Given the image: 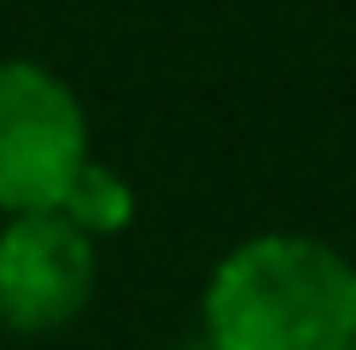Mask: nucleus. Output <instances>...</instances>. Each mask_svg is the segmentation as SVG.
<instances>
[{"label": "nucleus", "instance_id": "f03ea898", "mask_svg": "<svg viewBox=\"0 0 356 350\" xmlns=\"http://www.w3.org/2000/svg\"><path fill=\"white\" fill-rule=\"evenodd\" d=\"M88 164V117L58 70L0 58V216L58 210Z\"/></svg>", "mask_w": 356, "mask_h": 350}, {"label": "nucleus", "instance_id": "39448f33", "mask_svg": "<svg viewBox=\"0 0 356 350\" xmlns=\"http://www.w3.org/2000/svg\"><path fill=\"white\" fill-rule=\"evenodd\" d=\"M350 350H356V344H350Z\"/></svg>", "mask_w": 356, "mask_h": 350}, {"label": "nucleus", "instance_id": "f257e3e1", "mask_svg": "<svg viewBox=\"0 0 356 350\" xmlns=\"http://www.w3.org/2000/svg\"><path fill=\"white\" fill-rule=\"evenodd\" d=\"M204 333L216 350H350L356 262L309 233H257L216 262Z\"/></svg>", "mask_w": 356, "mask_h": 350}, {"label": "nucleus", "instance_id": "20e7f679", "mask_svg": "<svg viewBox=\"0 0 356 350\" xmlns=\"http://www.w3.org/2000/svg\"><path fill=\"white\" fill-rule=\"evenodd\" d=\"M58 210L76 222L88 240H99V233H117V228H129V216H135V193H129V181L123 175H111V169H99L94 158L82 164V175L70 181V193Z\"/></svg>", "mask_w": 356, "mask_h": 350}, {"label": "nucleus", "instance_id": "7ed1b4c3", "mask_svg": "<svg viewBox=\"0 0 356 350\" xmlns=\"http://www.w3.org/2000/svg\"><path fill=\"white\" fill-rule=\"evenodd\" d=\"M94 240L65 210L6 216L0 228V327L18 339L70 327L94 298Z\"/></svg>", "mask_w": 356, "mask_h": 350}]
</instances>
